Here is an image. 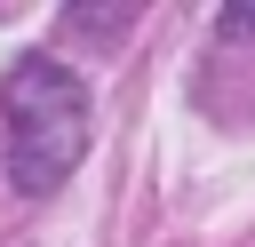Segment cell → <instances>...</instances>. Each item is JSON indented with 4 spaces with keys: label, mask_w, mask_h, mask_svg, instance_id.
<instances>
[{
    "label": "cell",
    "mask_w": 255,
    "mask_h": 247,
    "mask_svg": "<svg viewBox=\"0 0 255 247\" xmlns=\"http://www.w3.org/2000/svg\"><path fill=\"white\" fill-rule=\"evenodd\" d=\"M0 112H8V183L24 199H48L88 151V80L64 72L56 56H16Z\"/></svg>",
    "instance_id": "cell-1"
},
{
    "label": "cell",
    "mask_w": 255,
    "mask_h": 247,
    "mask_svg": "<svg viewBox=\"0 0 255 247\" xmlns=\"http://www.w3.org/2000/svg\"><path fill=\"white\" fill-rule=\"evenodd\" d=\"M223 32H231V40H255V0H231V8H223Z\"/></svg>",
    "instance_id": "cell-2"
}]
</instances>
